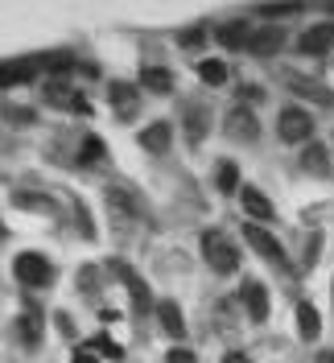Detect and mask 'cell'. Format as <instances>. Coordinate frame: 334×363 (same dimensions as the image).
Here are the masks:
<instances>
[{"label":"cell","mask_w":334,"mask_h":363,"mask_svg":"<svg viewBox=\"0 0 334 363\" xmlns=\"http://www.w3.org/2000/svg\"><path fill=\"white\" fill-rule=\"evenodd\" d=\"M12 273H17V281H21L25 289H41V285L54 281V265H50L41 252H21V256L12 260Z\"/></svg>","instance_id":"cell-5"},{"label":"cell","mask_w":334,"mask_h":363,"mask_svg":"<svg viewBox=\"0 0 334 363\" xmlns=\"http://www.w3.org/2000/svg\"><path fill=\"white\" fill-rule=\"evenodd\" d=\"M0 236H4V227H0Z\"/></svg>","instance_id":"cell-40"},{"label":"cell","mask_w":334,"mask_h":363,"mask_svg":"<svg viewBox=\"0 0 334 363\" xmlns=\"http://www.w3.org/2000/svg\"><path fill=\"white\" fill-rule=\"evenodd\" d=\"M17 339L25 343V347H37L41 343V310L29 302V314H21L17 318Z\"/></svg>","instance_id":"cell-20"},{"label":"cell","mask_w":334,"mask_h":363,"mask_svg":"<svg viewBox=\"0 0 334 363\" xmlns=\"http://www.w3.org/2000/svg\"><path fill=\"white\" fill-rule=\"evenodd\" d=\"M318 335H322L318 310H314L310 302H298V339H302V343H318Z\"/></svg>","instance_id":"cell-19"},{"label":"cell","mask_w":334,"mask_h":363,"mask_svg":"<svg viewBox=\"0 0 334 363\" xmlns=\"http://www.w3.org/2000/svg\"><path fill=\"white\" fill-rule=\"evenodd\" d=\"M182 128H186V145L198 149L202 136H207V128H211V107L198 103V99H186L182 103Z\"/></svg>","instance_id":"cell-7"},{"label":"cell","mask_w":334,"mask_h":363,"mask_svg":"<svg viewBox=\"0 0 334 363\" xmlns=\"http://www.w3.org/2000/svg\"><path fill=\"white\" fill-rule=\"evenodd\" d=\"M318 248H322V231H310V240H306V248H302V265H306V269L318 265Z\"/></svg>","instance_id":"cell-28"},{"label":"cell","mask_w":334,"mask_h":363,"mask_svg":"<svg viewBox=\"0 0 334 363\" xmlns=\"http://www.w3.org/2000/svg\"><path fill=\"white\" fill-rule=\"evenodd\" d=\"M236 302H240V298H227V302H219V310H215V322H219V331H236V318H231Z\"/></svg>","instance_id":"cell-29"},{"label":"cell","mask_w":334,"mask_h":363,"mask_svg":"<svg viewBox=\"0 0 334 363\" xmlns=\"http://www.w3.org/2000/svg\"><path fill=\"white\" fill-rule=\"evenodd\" d=\"M331 58H334V54H331Z\"/></svg>","instance_id":"cell-41"},{"label":"cell","mask_w":334,"mask_h":363,"mask_svg":"<svg viewBox=\"0 0 334 363\" xmlns=\"http://www.w3.org/2000/svg\"><path fill=\"white\" fill-rule=\"evenodd\" d=\"M277 136L289 141V145H310V141H314V116H310L306 107H298V103L281 107V116H277Z\"/></svg>","instance_id":"cell-3"},{"label":"cell","mask_w":334,"mask_h":363,"mask_svg":"<svg viewBox=\"0 0 334 363\" xmlns=\"http://www.w3.org/2000/svg\"><path fill=\"white\" fill-rule=\"evenodd\" d=\"M74 281H79V289H83L87 298H95V293H99V269H95V265H83Z\"/></svg>","instance_id":"cell-27"},{"label":"cell","mask_w":334,"mask_h":363,"mask_svg":"<svg viewBox=\"0 0 334 363\" xmlns=\"http://www.w3.org/2000/svg\"><path fill=\"white\" fill-rule=\"evenodd\" d=\"M0 116L8 120V124H21V128H29V124H37V112L33 107H21V103H0Z\"/></svg>","instance_id":"cell-25"},{"label":"cell","mask_w":334,"mask_h":363,"mask_svg":"<svg viewBox=\"0 0 334 363\" xmlns=\"http://www.w3.org/2000/svg\"><path fill=\"white\" fill-rule=\"evenodd\" d=\"M198 79H202L207 87H223V83H227V62H219V58H202V62H198Z\"/></svg>","instance_id":"cell-23"},{"label":"cell","mask_w":334,"mask_h":363,"mask_svg":"<svg viewBox=\"0 0 334 363\" xmlns=\"http://www.w3.org/2000/svg\"><path fill=\"white\" fill-rule=\"evenodd\" d=\"M215 37H219V45H223V50H248L252 29H248L244 21H227V25H219V29H215Z\"/></svg>","instance_id":"cell-18"},{"label":"cell","mask_w":334,"mask_h":363,"mask_svg":"<svg viewBox=\"0 0 334 363\" xmlns=\"http://www.w3.org/2000/svg\"><path fill=\"white\" fill-rule=\"evenodd\" d=\"M198 248H202V260H207V269L211 273H219V277H227V273H236L240 269V248L219 231V227H207L202 231V240H198Z\"/></svg>","instance_id":"cell-1"},{"label":"cell","mask_w":334,"mask_h":363,"mask_svg":"<svg viewBox=\"0 0 334 363\" xmlns=\"http://www.w3.org/2000/svg\"><path fill=\"white\" fill-rule=\"evenodd\" d=\"M331 298H334V281H331Z\"/></svg>","instance_id":"cell-39"},{"label":"cell","mask_w":334,"mask_h":363,"mask_svg":"<svg viewBox=\"0 0 334 363\" xmlns=\"http://www.w3.org/2000/svg\"><path fill=\"white\" fill-rule=\"evenodd\" d=\"M223 132H227L231 141L252 145V141H260V120L252 116V107L236 103V107H227V116H223Z\"/></svg>","instance_id":"cell-6"},{"label":"cell","mask_w":334,"mask_h":363,"mask_svg":"<svg viewBox=\"0 0 334 363\" xmlns=\"http://www.w3.org/2000/svg\"><path fill=\"white\" fill-rule=\"evenodd\" d=\"M285 87L293 91V95H306L310 103H318V107H331L334 103V91L326 83H318V79H302V74H285Z\"/></svg>","instance_id":"cell-9"},{"label":"cell","mask_w":334,"mask_h":363,"mask_svg":"<svg viewBox=\"0 0 334 363\" xmlns=\"http://www.w3.org/2000/svg\"><path fill=\"white\" fill-rule=\"evenodd\" d=\"M103 273H112L116 281H124V285H128V298H132V310H136V314L157 310L149 281H145V277H136V269H132V265H124V260H107V265H103Z\"/></svg>","instance_id":"cell-2"},{"label":"cell","mask_w":334,"mask_h":363,"mask_svg":"<svg viewBox=\"0 0 334 363\" xmlns=\"http://www.w3.org/2000/svg\"><path fill=\"white\" fill-rule=\"evenodd\" d=\"M302 169H310V174H331V153H326V145H318V141H310V145H302Z\"/></svg>","instance_id":"cell-21"},{"label":"cell","mask_w":334,"mask_h":363,"mask_svg":"<svg viewBox=\"0 0 334 363\" xmlns=\"http://www.w3.org/2000/svg\"><path fill=\"white\" fill-rule=\"evenodd\" d=\"M298 50L310 54V58H322V54H334V25L322 21V25H310L302 37H298Z\"/></svg>","instance_id":"cell-8"},{"label":"cell","mask_w":334,"mask_h":363,"mask_svg":"<svg viewBox=\"0 0 334 363\" xmlns=\"http://www.w3.org/2000/svg\"><path fill=\"white\" fill-rule=\"evenodd\" d=\"M103 198H107V207H112L120 219H136V223H140V219H149V215H145V203H140V198H132L124 186H107V190H103Z\"/></svg>","instance_id":"cell-10"},{"label":"cell","mask_w":334,"mask_h":363,"mask_svg":"<svg viewBox=\"0 0 334 363\" xmlns=\"http://www.w3.org/2000/svg\"><path fill=\"white\" fill-rule=\"evenodd\" d=\"M223 363H248V355H244V351H227V360Z\"/></svg>","instance_id":"cell-37"},{"label":"cell","mask_w":334,"mask_h":363,"mask_svg":"<svg viewBox=\"0 0 334 363\" xmlns=\"http://www.w3.org/2000/svg\"><path fill=\"white\" fill-rule=\"evenodd\" d=\"M136 87H145V91H153V95H169L174 91V70L169 66H140V79H136Z\"/></svg>","instance_id":"cell-14"},{"label":"cell","mask_w":334,"mask_h":363,"mask_svg":"<svg viewBox=\"0 0 334 363\" xmlns=\"http://www.w3.org/2000/svg\"><path fill=\"white\" fill-rule=\"evenodd\" d=\"M260 12H264L269 21H285V17H298V12H302V4H264Z\"/></svg>","instance_id":"cell-30"},{"label":"cell","mask_w":334,"mask_h":363,"mask_svg":"<svg viewBox=\"0 0 334 363\" xmlns=\"http://www.w3.org/2000/svg\"><path fill=\"white\" fill-rule=\"evenodd\" d=\"M240 99H244V103H264L269 95H264V87H256V83H244V87H240Z\"/></svg>","instance_id":"cell-32"},{"label":"cell","mask_w":334,"mask_h":363,"mask_svg":"<svg viewBox=\"0 0 334 363\" xmlns=\"http://www.w3.org/2000/svg\"><path fill=\"white\" fill-rule=\"evenodd\" d=\"M70 363H99V351L95 347H74V360Z\"/></svg>","instance_id":"cell-34"},{"label":"cell","mask_w":334,"mask_h":363,"mask_svg":"<svg viewBox=\"0 0 334 363\" xmlns=\"http://www.w3.org/2000/svg\"><path fill=\"white\" fill-rule=\"evenodd\" d=\"M153 314H157V322H161V331H165L169 339H182V335H186V318H182V310H178V302H169V298H161Z\"/></svg>","instance_id":"cell-17"},{"label":"cell","mask_w":334,"mask_h":363,"mask_svg":"<svg viewBox=\"0 0 334 363\" xmlns=\"http://www.w3.org/2000/svg\"><path fill=\"white\" fill-rule=\"evenodd\" d=\"M169 145H174V124L169 120H153L149 128H140V149L145 153H157L161 157Z\"/></svg>","instance_id":"cell-12"},{"label":"cell","mask_w":334,"mask_h":363,"mask_svg":"<svg viewBox=\"0 0 334 363\" xmlns=\"http://www.w3.org/2000/svg\"><path fill=\"white\" fill-rule=\"evenodd\" d=\"M215 182H219L223 194H240V165H236V161H219Z\"/></svg>","instance_id":"cell-24"},{"label":"cell","mask_w":334,"mask_h":363,"mask_svg":"<svg viewBox=\"0 0 334 363\" xmlns=\"http://www.w3.org/2000/svg\"><path fill=\"white\" fill-rule=\"evenodd\" d=\"M91 347H95L99 355H107V360H124V347H120V343H112L107 335H99V339H95Z\"/></svg>","instance_id":"cell-31"},{"label":"cell","mask_w":334,"mask_h":363,"mask_svg":"<svg viewBox=\"0 0 334 363\" xmlns=\"http://www.w3.org/2000/svg\"><path fill=\"white\" fill-rule=\"evenodd\" d=\"M240 302H244V310H248L252 322H264V318H269V289H264L260 281H244Z\"/></svg>","instance_id":"cell-13"},{"label":"cell","mask_w":334,"mask_h":363,"mask_svg":"<svg viewBox=\"0 0 334 363\" xmlns=\"http://www.w3.org/2000/svg\"><path fill=\"white\" fill-rule=\"evenodd\" d=\"M54 322H58V331H62L66 339H74V322H70V314H62V310H58V314H54Z\"/></svg>","instance_id":"cell-35"},{"label":"cell","mask_w":334,"mask_h":363,"mask_svg":"<svg viewBox=\"0 0 334 363\" xmlns=\"http://www.w3.org/2000/svg\"><path fill=\"white\" fill-rule=\"evenodd\" d=\"M136 91H140V87H132V83H124V79H112V83H107V103H112V107L128 120V116H132V107H136V99H140Z\"/></svg>","instance_id":"cell-15"},{"label":"cell","mask_w":334,"mask_h":363,"mask_svg":"<svg viewBox=\"0 0 334 363\" xmlns=\"http://www.w3.org/2000/svg\"><path fill=\"white\" fill-rule=\"evenodd\" d=\"M202 41V25H194L190 33H182V45H198Z\"/></svg>","instance_id":"cell-36"},{"label":"cell","mask_w":334,"mask_h":363,"mask_svg":"<svg viewBox=\"0 0 334 363\" xmlns=\"http://www.w3.org/2000/svg\"><path fill=\"white\" fill-rule=\"evenodd\" d=\"M244 240H248V244H252V248H256V252L269 260V265H277L281 273H293V265H289V252L281 248V240H277L269 227H260V223H248V227H244Z\"/></svg>","instance_id":"cell-4"},{"label":"cell","mask_w":334,"mask_h":363,"mask_svg":"<svg viewBox=\"0 0 334 363\" xmlns=\"http://www.w3.org/2000/svg\"><path fill=\"white\" fill-rule=\"evenodd\" d=\"M12 203H17L21 211H54V203H50V198H37V194H29V190H17V194H12Z\"/></svg>","instance_id":"cell-26"},{"label":"cell","mask_w":334,"mask_h":363,"mask_svg":"<svg viewBox=\"0 0 334 363\" xmlns=\"http://www.w3.org/2000/svg\"><path fill=\"white\" fill-rule=\"evenodd\" d=\"M169 363H198V355L190 351V347H169V355H165Z\"/></svg>","instance_id":"cell-33"},{"label":"cell","mask_w":334,"mask_h":363,"mask_svg":"<svg viewBox=\"0 0 334 363\" xmlns=\"http://www.w3.org/2000/svg\"><path fill=\"white\" fill-rule=\"evenodd\" d=\"M83 169H91V165H99V161H107V145L99 141V136H83V149H79V157H74Z\"/></svg>","instance_id":"cell-22"},{"label":"cell","mask_w":334,"mask_h":363,"mask_svg":"<svg viewBox=\"0 0 334 363\" xmlns=\"http://www.w3.org/2000/svg\"><path fill=\"white\" fill-rule=\"evenodd\" d=\"M240 203H244V211L252 215V223H264V219L277 215L273 198H264V190H256V186H244V190H240Z\"/></svg>","instance_id":"cell-16"},{"label":"cell","mask_w":334,"mask_h":363,"mask_svg":"<svg viewBox=\"0 0 334 363\" xmlns=\"http://www.w3.org/2000/svg\"><path fill=\"white\" fill-rule=\"evenodd\" d=\"M318 363H334V351H326V355H318Z\"/></svg>","instance_id":"cell-38"},{"label":"cell","mask_w":334,"mask_h":363,"mask_svg":"<svg viewBox=\"0 0 334 363\" xmlns=\"http://www.w3.org/2000/svg\"><path fill=\"white\" fill-rule=\"evenodd\" d=\"M281 50H285V29H277V25H269V29H252L248 54H256V58H273V54H281Z\"/></svg>","instance_id":"cell-11"}]
</instances>
